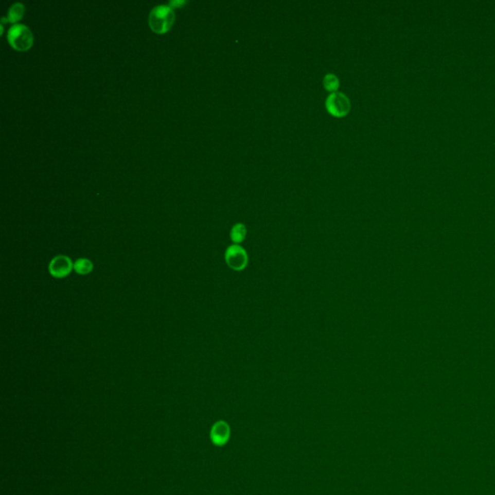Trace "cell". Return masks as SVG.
<instances>
[{
    "label": "cell",
    "instance_id": "9",
    "mask_svg": "<svg viewBox=\"0 0 495 495\" xmlns=\"http://www.w3.org/2000/svg\"><path fill=\"white\" fill-rule=\"evenodd\" d=\"M246 226L243 224H236L232 227L231 232V238L235 245H239L246 237Z\"/></svg>",
    "mask_w": 495,
    "mask_h": 495
},
{
    "label": "cell",
    "instance_id": "6",
    "mask_svg": "<svg viewBox=\"0 0 495 495\" xmlns=\"http://www.w3.org/2000/svg\"><path fill=\"white\" fill-rule=\"evenodd\" d=\"M210 437L216 446H224L231 437V428L228 423L224 421H218L213 425Z\"/></svg>",
    "mask_w": 495,
    "mask_h": 495
},
{
    "label": "cell",
    "instance_id": "2",
    "mask_svg": "<svg viewBox=\"0 0 495 495\" xmlns=\"http://www.w3.org/2000/svg\"><path fill=\"white\" fill-rule=\"evenodd\" d=\"M7 39L13 48L17 50H26L32 46L33 34L27 26L16 24L9 28Z\"/></svg>",
    "mask_w": 495,
    "mask_h": 495
},
{
    "label": "cell",
    "instance_id": "5",
    "mask_svg": "<svg viewBox=\"0 0 495 495\" xmlns=\"http://www.w3.org/2000/svg\"><path fill=\"white\" fill-rule=\"evenodd\" d=\"M224 259L227 266L235 271L243 270L247 264V255L246 251L239 245H232L227 247Z\"/></svg>",
    "mask_w": 495,
    "mask_h": 495
},
{
    "label": "cell",
    "instance_id": "10",
    "mask_svg": "<svg viewBox=\"0 0 495 495\" xmlns=\"http://www.w3.org/2000/svg\"><path fill=\"white\" fill-rule=\"evenodd\" d=\"M323 85L326 90L334 93L340 86V80L334 74H327L323 79Z\"/></svg>",
    "mask_w": 495,
    "mask_h": 495
},
{
    "label": "cell",
    "instance_id": "8",
    "mask_svg": "<svg viewBox=\"0 0 495 495\" xmlns=\"http://www.w3.org/2000/svg\"><path fill=\"white\" fill-rule=\"evenodd\" d=\"M24 14V5L23 3L21 2H16V3H14L8 11V16H7V19H2V22L4 21H7V22H10V23H16L17 21H20Z\"/></svg>",
    "mask_w": 495,
    "mask_h": 495
},
{
    "label": "cell",
    "instance_id": "4",
    "mask_svg": "<svg viewBox=\"0 0 495 495\" xmlns=\"http://www.w3.org/2000/svg\"><path fill=\"white\" fill-rule=\"evenodd\" d=\"M74 270V262L69 256L64 255L56 256L48 264V272L56 279L67 278Z\"/></svg>",
    "mask_w": 495,
    "mask_h": 495
},
{
    "label": "cell",
    "instance_id": "11",
    "mask_svg": "<svg viewBox=\"0 0 495 495\" xmlns=\"http://www.w3.org/2000/svg\"><path fill=\"white\" fill-rule=\"evenodd\" d=\"M185 3H186V2L182 1V0H178V1L173 0V1H170V2H169V6H170V7H174V6H178V7H179V6L183 5Z\"/></svg>",
    "mask_w": 495,
    "mask_h": 495
},
{
    "label": "cell",
    "instance_id": "1",
    "mask_svg": "<svg viewBox=\"0 0 495 495\" xmlns=\"http://www.w3.org/2000/svg\"><path fill=\"white\" fill-rule=\"evenodd\" d=\"M173 10L168 5H158L152 9L149 15V25L156 33L168 32L174 23Z\"/></svg>",
    "mask_w": 495,
    "mask_h": 495
},
{
    "label": "cell",
    "instance_id": "3",
    "mask_svg": "<svg viewBox=\"0 0 495 495\" xmlns=\"http://www.w3.org/2000/svg\"><path fill=\"white\" fill-rule=\"evenodd\" d=\"M350 101L341 92H334L328 96L326 109L335 117H344L350 111Z\"/></svg>",
    "mask_w": 495,
    "mask_h": 495
},
{
    "label": "cell",
    "instance_id": "7",
    "mask_svg": "<svg viewBox=\"0 0 495 495\" xmlns=\"http://www.w3.org/2000/svg\"><path fill=\"white\" fill-rule=\"evenodd\" d=\"M94 269V264L86 257L78 258L74 262V271L80 276H85L90 274Z\"/></svg>",
    "mask_w": 495,
    "mask_h": 495
}]
</instances>
